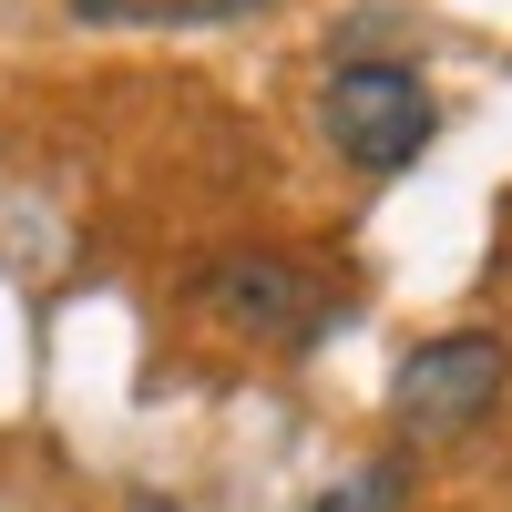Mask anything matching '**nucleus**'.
Listing matches in <instances>:
<instances>
[{
  "instance_id": "nucleus-6",
  "label": "nucleus",
  "mask_w": 512,
  "mask_h": 512,
  "mask_svg": "<svg viewBox=\"0 0 512 512\" xmlns=\"http://www.w3.org/2000/svg\"><path fill=\"white\" fill-rule=\"evenodd\" d=\"M62 11H72V21H103V31H123V21H154L164 0H62Z\"/></svg>"
},
{
  "instance_id": "nucleus-2",
  "label": "nucleus",
  "mask_w": 512,
  "mask_h": 512,
  "mask_svg": "<svg viewBox=\"0 0 512 512\" xmlns=\"http://www.w3.org/2000/svg\"><path fill=\"white\" fill-rule=\"evenodd\" d=\"M502 390H512V338L451 328V338H431V349L400 359L390 410L410 420V431H431V441H461V431H482V420L502 410Z\"/></svg>"
},
{
  "instance_id": "nucleus-1",
  "label": "nucleus",
  "mask_w": 512,
  "mask_h": 512,
  "mask_svg": "<svg viewBox=\"0 0 512 512\" xmlns=\"http://www.w3.org/2000/svg\"><path fill=\"white\" fill-rule=\"evenodd\" d=\"M318 123L328 144L369 164V175H400V164H420V144H431V82H420L410 62H338L328 93H318Z\"/></svg>"
},
{
  "instance_id": "nucleus-3",
  "label": "nucleus",
  "mask_w": 512,
  "mask_h": 512,
  "mask_svg": "<svg viewBox=\"0 0 512 512\" xmlns=\"http://www.w3.org/2000/svg\"><path fill=\"white\" fill-rule=\"evenodd\" d=\"M226 328H256V338H308L318 328V277L297 267V256H226L216 277H205Z\"/></svg>"
},
{
  "instance_id": "nucleus-5",
  "label": "nucleus",
  "mask_w": 512,
  "mask_h": 512,
  "mask_svg": "<svg viewBox=\"0 0 512 512\" xmlns=\"http://www.w3.org/2000/svg\"><path fill=\"white\" fill-rule=\"evenodd\" d=\"M267 0H164L154 21H185V31H216V21H256Z\"/></svg>"
},
{
  "instance_id": "nucleus-4",
  "label": "nucleus",
  "mask_w": 512,
  "mask_h": 512,
  "mask_svg": "<svg viewBox=\"0 0 512 512\" xmlns=\"http://www.w3.org/2000/svg\"><path fill=\"white\" fill-rule=\"evenodd\" d=\"M400 502H410V472H400V461H369L359 482H328V492H318V512H400Z\"/></svg>"
}]
</instances>
